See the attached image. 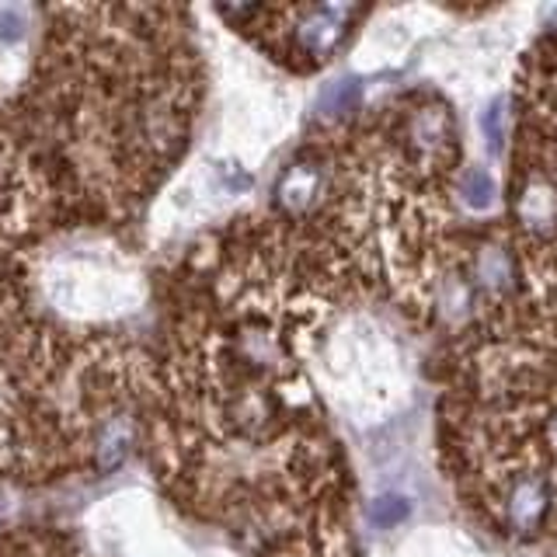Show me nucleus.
Segmentation results:
<instances>
[{"mask_svg": "<svg viewBox=\"0 0 557 557\" xmlns=\"http://www.w3.org/2000/svg\"><path fill=\"white\" fill-rule=\"evenodd\" d=\"M39 188H35L32 168L8 144H0V240L25 234L28 220L35 216Z\"/></svg>", "mask_w": 557, "mask_h": 557, "instance_id": "obj_1", "label": "nucleus"}, {"mask_svg": "<svg viewBox=\"0 0 557 557\" xmlns=\"http://www.w3.org/2000/svg\"><path fill=\"white\" fill-rule=\"evenodd\" d=\"M359 14L356 8H296L289 11L293 17V52L307 57L313 66L331 60V52L338 49L348 17Z\"/></svg>", "mask_w": 557, "mask_h": 557, "instance_id": "obj_2", "label": "nucleus"}, {"mask_svg": "<svg viewBox=\"0 0 557 557\" xmlns=\"http://www.w3.org/2000/svg\"><path fill=\"white\" fill-rule=\"evenodd\" d=\"M359 98H362V84L356 77H345L338 84H331L327 91L321 95L318 101V112L321 115H331V119H342L348 112L359 109Z\"/></svg>", "mask_w": 557, "mask_h": 557, "instance_id": "obj_3", "label": "nucleus"}, {"mask_svg": "<svg viewBox=\"0 0 557 557\" xmlns=\"http://www.w3.org/2000/svg\"><path fill=\"white\" fill-rule=\"evenodd\" d=\"M495 178L487 174L484 168H474V171H467L463 174V182H460V196L470 209H487L495 202Z\"/></svg>", "mask_w": 557, "mask_h": 557, "instance_id": "obj_4", "label": "nucleus"}, {"mask_svg": "<svg viewBox=\"0 0 557 557\" xmlns=\"http://www.w3.org/2000/svg\"><path fill=\"white\" fill-rule=\"evenodd\" d=\"M411 512V502L405 495H380L370 505V522L376 530H394L397 522H405Z\"/></svg>", "mask_w": 557, "mask_h": 557, "instance_id": "obj_5", "label": "nucleus"}, {"mask_svg": "<svg viewBox=\"0 0 557 557\" xmlns=\"http://www.w3.org/2000/svg\"><path fill=\"white\" fill-rule=\"evenodd\" d=\"M502 109H505V101L498 98V101H492V109L481 115V133H484L487 150L492 153H502V139H505V112Z\"/></svg>", "mask_w": 557, "mask_h": 557, "instance_id": "obj_6", "label": "nucleus"}]
</instances>
